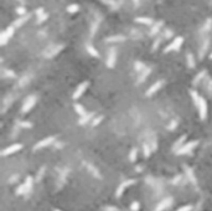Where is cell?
<instances>
[{"label": "cell", "mask_w": 212, "mask_h": 211, "mask_svg": "<svg viewBox=\"0 0 212 211\" xmlns=\"http://www.w3.org/2000/svg\"><path fill=\"white\" fill-rule=\"evenodd\" d=\"M184 44V37L182 36H177L175 37L173 41H171L164 50L165 54H167V52H171V51H175V50H179L181 47V45Z\"/></svg>", "instance_id": "cell-1"}, {"label": "cell", "mask_w": 212, "mask_h": 211, "mask_svg": "<svg viewBox=\"0 0 212 211\" xmlns=\"http://www.w3.org/2000/svg\"><path fill=\"white\" fill-rule=\"evenodd\" d=\"M198 146V140H192V142H189L186 144H184V146L176 152L177 155H182V154H187V153H191L192 149H195L196 147Z\"/></svg>", "instance_id": "cell-2"}, {"label": "cell", "mask_w": 212, "mask_h": 211, "mask_svg": "<svg viewBox=\"0 0 212 211\" xmlns=\"http://www.w3.org/2000/svg\"><path fill=\"white\" fill-rule=\"evenodd\" d=\"M12 35H14V26H8V28L3 31L2 36H0V44H2L3 46L6 45Z\"/></svg>", "instance_id": "cell-3"}, {"label": "cell", "mask_w": 212, "mask_h": 211, "mask_svg": "<svg viewBox=\"0 0 212 211\" xmlns=\"http://www.w3.org/2000/svg\"><path fill=\"white\" fill-rule=\"evenodd\" d=\"M36 103V97L35 96H29V97H26L24 104H22V108H21V112L22 113H28L34 106Z\"/></svg>", "instance_id": "cell-4"}, {"label": "cell", "mask_w": 212, "mask_h": 211, "mask_svg": "<svg viewBox=\"0 0 212 211\" xmlns=\"http://www.w3.org/2000/svg\"><path fill=\"white\" fill-rule=\"evenodd\" d=\"M197 109H198V116H200V118L204 121L206 119V117H207V102L205 98L201 97L200 99V103H198L197 106Z\"/></svg>", "instance_id": "cell-5"}, {"label": "cell", "mask_w": 212, "mask_h": 211, "mask_svg": "<svg viewBox=\"0 0 212 211\" xmlns=\"http://www.w3.org/2000/svg\"><path fill=\"white\" fill-rule=\"evenodd\" d=\"M21 149H22V144L21 143H15V144H12V146H9L8 148H5L2 152V155L3 156H8V155L14 154V153H16V152H19Z\"/></svg>", "instance_id": "cell-6"}, {"label": "cell", "mask_w": 212, "mask_h": 211, "mask_svg": "<svg viewBox=\"0 0 212 211\" xmlns=\"http://www.w3.org/2000/svg\"><path fill=\"white\" fill-rule=\"evenodd\" d=\"M88 86H89V81H84V82H82L81 85H79V86L76 88L75 93H73V99H78L79 97H81V96L84 93V91L88 88Z\"/></svg>", "instance_id": "cell-7"}, {"label": "cell", "mask_w": 212, "mask_h": 211, "mask_svg": "<svg viewBox=\"0 0 212 211\" xmlns=\"http://www.w3.org/2000/svg\"><path fill=\"white\" fill-rule=\"evenodd\" d=\"M55 137H47V138H45V139H42V140H40L38 143H36L35 144V147H34V150H38V149H41V148H45V147H47V146H50V144H52L55 142Z\"/></svg>", "instance_id": "cell-8"}, {"label": "cell", "mask_w": 212, "mask_h": 211, "mask_svg": "<svg viewBox=\"0 0 212 211\" xmlns=\"http://www.w3.org/2000/svg\"><path fill=\"white\" fill-rule=\"evenodd\" d=\"M164 86V81L163 80H160V81H156L153 86H150L149 87V89L147 91V93H145V96H147V97H149V96H153L154 93H156V92L159 91V89H160L161 87Z\"/></svg>", "instance_id": "cell-9"}, {"label": "cell", "mask_w": 212, "mask_h": 211, "mask_svg": "<svg viewBox=\"0 0 212 211\" xmlns=\"http://www.w3.org/2000/svg\"><path fill=\"white\" fill-rule=\"evenodd\" d=\"M115 61H117V52L114 49L109 50V54H108V59H107V67L109 69H113L115 66Z\"/></svg>", "instance_id": "cell-10"}, {"label": "cell", "mask_w": 212, "mask_h": 211, "mask_svg": "<svg viewBox=\"0 0 212 211\" xmlns=\"http://www.w3.org/2000/svg\"><path fill=\"white\" fill-rule=\"evenodd\" d=\"M133 184H135V180L134 179H130V180H127V181H124V183H122L121 185L118 186V189H117V197H121L122 195H123V191H124V189L128 186V185H133Z\"/></svg>", "instance_id": "cell-11"}, {"label": "cell", "mask_w": 212, "mask_h": 211, "mask_svg": "<svg viewBox=\"0 0 212 211\" xmlns=\"http://www.w3.org/2000/svg\"><path fill=\"white\" fill-rule=\"evenodd\" d=\"M171 203H173V199H171V197H166V199H164L163 201H160V203L157 204V206L155 207L154 211H163V210H165L167 206H170Z\"/></svg>", "instance_id": "cell-12"}, {"label": "cell", "mask_w": 212, "mask_h": 211, "mask_svg": "<svg viewBox=\"0 0 212 211\" xmlns=\"http://www.w3.org/2000/svg\"><path fill=\"white\" fill-rule=\"evenodd\" d=\"M150 72H151V69L150 67H145L141 72H139V76H138V82H137V85H139V83H141V82H144V80L147 78L149 75H150Z\"/></svg>", "instance_id": "cell-13"}, {"label": "cell", "mask_w": 212, "mask_h": 211, "mask_svg": "<svg viewBox=\"0 0 212 211\" xmlns=\"http://www.w3.org/2000/svg\"><path fill=\"white\" fill-rule=\"evenodd\" d=\"M208 39H206V40L204 41V44H202V46H201V49H200V52H198V57L200 59H204L205 57V55H206V52H207V50H208Z\"/></svg>", "instance_id": "cell-14"}, {"label": "cell", "mask_w": 212, "mask_h": 211, "mask_svg": "<svg viewBox=\"0 0 212 211\" xmlns=\"http://www.w3.org/2000/svg\"><path fill=\"white\" fill-rule=\"evenodd\" d=\"M92 119H93V113H87V114H84V116H82L81 118H79L78 124L83 126V124L88 123V122H89V121H92Z\"/></svg>", "instance_id": "cell-15"}, {"label": "cell", "mask_w": 212, "mask_h": 211, "mask_svg": "<svg viewBox=\"0 0 212 211\" xmlns=\"http://www.w3.org/2000/svg\"><path fill=\"white\" fill-rule=\"evenodd\" d=\"M185 139H186V136H181L176 142H175V144L173 146V150L176 153L181 147H182V144H184V142H185Z\"/></svg>", "instance_id": "cell-16"}, {"label": "cell", "mask_w": 212, "mask_h": 211, "mask_svg": "<svg viewBox=\"0 0 212 211\" xmlns=\"http://www.w3.org/2000/svg\"><path fill=\"white\" fill-rule=\"evenodd\" d=\"M75 111H76V113L79 116V117H82V116H84V114H87V112H86V109H84V107L82 104H79V103H75Z\"/></svg>", "instance_id": "cell-17"}, {"label": "cell", "mask_w": 212, "mask_h": 211, "mask_svg": "<svg viewBox=\"0 0 212 211\" xmlns=\"http://www.w3.org/2000/svg\"><path fill=\"white\" fill-rule=\"evenodd\" d=\"M125 37L123 35H115V36H111V37H107L105 41L107 42H118V41H124Z\"/></svg>", "instance_id": "cell-18"}, {"label": "cell", "mask_w": 212, "mask_h": 211, "mask_svg": "<svg viewBox=\"0 0 212 211\" xmlns=\"http://www.w3.org/2000/svg\"><path fill=\"white\" fill-rule=\"evenodd\" d=\"M86 49H87V52L91 55V56H93V57H99V52L92 46V45H89V44H87V46H86Z\"/></svg>", "instance_id": "cell-19"}, {"label": "cell", "mask_w": 212, "mask_h": 211, "mask_svg": "<svg viewBox=\"0 0 212 211\" xmlns=\"http://www.w3.org/2000/svg\"><path fill=\"white\" fill-rule=\"evenodd\" d=\"M161 26H163V21H159V22H156V24L153 26V28H151V31H150V36H154V35H156L159 31H160Z\"/></svg>", "instance_id": "cell-20"}, {"label": "cell", "mask_w": 212, "mask_h": 211, "mask_svg": "<svg viewBox=\"0 0 212 211\" xmlns=\"http://www.w3.org/2000/svg\"><path fill=\"white\" fill-rule=\"evenodd\" d=\"M191 97H192V99H194V103H195V106L197 107L198 106V103H200V99H201V97H200V95H198V92L197 91H195V89H191Z\"/></svg>", "instance_id": "cell-21"}, {"label": "cell", "mask_w": 212, "mask_h": 211, "mask_svg": "<svg viewBox=\"0 0 212 211\" xmlns=\"http://www.w3.org/2000/svg\"><path fill=\"white\" fill-rule=\"evenodd\" d=\"M30 16L26 14V15H24V16H20L18 20H15V22H14V26H16V28H19V26H22L25 22H26V20H28Z\"/></svg>", "instance_id": "cell-22"}, {"label": "cell", "mask_w": 212, "mask_h": 211, "mask_svg": "<svg viewBox=\"0 0 212 211\" xmlns=\"http://www.w3.org/2000/svg\"><path fill=\"white\" fill-rule=\"evenodd\" d=\"M186 60H187V66H189V67H190V69H195L196 62H195L194 55L191 54V52H189V54L186 55Z\"/></svg>", "instance_id": "cell-23"}, {"label": "cell", "mask_w": 212, "mask_h": 211, "mask_svg": "<svg viewBox=\"0 0 212 211\" xmlns=\"http://www.w3.org/2000/svg\"><path fill=\"white\" fill-rule=\"evenodd\" d=\"M87 169L89 170V173L92 174V175H93V176H96V178H99L101 179V173H99V171L93 166V165H92V164H88L87 165Z\"/></svg>", "instance_id": "cell-24"}, {"label": "cell", "mask_w": 212, "mask_h": 211, "mask_svg": "<svg viewBox=\"0 0 212 211\" xmlns=\"http://www.w3.org/2000/svg\"><path fill=\"white\" fill-rule=\"evenodd\" d=\"M32 184H34V179H32L31 176H28V178H26V180H25L26 193H29V191H31V189H32Z\"/></svg>", "instance_id": "cell-25"}, {"label": "cell", "mask_w": 212, "mask_h": 211, "mask_svg": "<svg viewBox=\"0 0 212 211\" xmlns=\"http://www.w3.org/2000/svg\"><path fill=\"white\" fill-rule=\"evenodd\" d=\"M185 171H186V174H187L189 179L191 180V183L196 184V178H195V175H194V171H192V169H191V168H189V166H185Z\"/></svg>", "instance_id": "cell-26"}, {"label": "cell", "mask_w": 212, "mask_h": 211, "mask_svg": "<svg viewBox=\"0 0 212 211\" xmlns=\"http://www.w3.org/2000/svg\"><path fill=\"white\" fill-rule=\"evenodd\" d=\"M135 21L139 22V24H144V25H151L153 24V20L150 18H135Z\"/></svg>", "instance_id": "cell-27"}, {"label": "cell", "mask_w": 212, "mask_h": 211, "mask_svg": "<svg viewBox=\"0 0 212 211\" xmlns=\"http://www.w3.org/2000/svg\"><path fill=\"white\" fill-rule=\"evenodd\" d=\"M137 155H138V149L137 148H133L129 153V160L130 162H135L137 160Z\"/></svg>", "instance_id": "cell-28"}, {"label": "cell", "mask_w": 212, "mask_h": 211, "mask_svg": "<svg viewBox=\"0 0 212 211\" xmlns=\"http://www.w3.org/2000/svg\"><path fill=\"white\" fill-rule=\"evenodd\" d=\"M67 11L71 12V14H75V12L79 11V5L78 4H71L67 6Z\"/></svg>", "instance_id": "cell-29"}, {"label": "cell", "mask_w": 212, "mask_h": 211, "mask_svg": "<svg viewBox=\"0 0 212 211\" xmlns=\"http://www.w3.org/2000/svg\"><path fill=\"white\" fill-rule=\"evenodd\" d=\"M143 149H144V156H145V158H149L150 154H151V148H150V146L145 143L144 146H143Z\"/></svg>", "instance_id": "cell-30"}, {"label": "cell", "mask_w": 212, "mask_h": 211, "mask_svg": "<svg viewBox=\"0 0 212 211\" xmlns=\"http://www.w3.org/2000/svg\"><path fill=\"white\" fill-rule=\"evenodd\" d=\"M24 194H26V186H25V184H20V185L18 186V189H16V195H24Z\"/></svg>", "instance_id": "cell-31"}, {"label": "cell", "mask_w": 212, "mask_h": 211, "mask_svg": "<svg viewBox=\"0 0 212 211\" xmlns=\"http://www.w3.org/2000/svg\"><path fill=\"white\" fill-rule=\"evenodd\" d=\"M206 75V70H204V71H201V73L200 75H197L196 77H195V80H194V85L196 86V85H198V82H200L201 80H202V77Z\"/></svg>", "instance_id": "cell-32"}, {"label": "cell", "mask_w": 212, "mask_h": 211, "mask_svg": "<svg viewBox=\"0 0 212 211\" xmlns=\"http://www.w3.org/2000/svg\"><path fill=\"white\" fill-rule=\"evenodd\" d=\"M47 18H48V14H46V12H42L41 15L37 16V24H42Z\"/></svg>", "instance_id": "cell-33"}, {"label": "cell", "mask_w": 212, "mask_h": 211, "mask_svg": "<svg viewBox=\"0 0 212 211\" xmlns=\"http://www.w3.org/2000/svg\"><path fill=\"white\" fill-rule=\"evenodd\" d=\"M102 121H103V116H98V117H96V118H93V119H92V126L96 127V126H98Z\"/></svg>", "instance_id": "cell-34"}, {"label": "cell", "mask_w": 212, "mask_h": 211, "mask_svg": "<svg viewBox=\"0 0 212 211\" xmlns=\"http://www.w3.org/2000/svg\"><path fill=\"white\" fill-rule=\"evenodd\" d=\"M16 14L20 15V16L26 15V9H25L24 6H19V8H16Z\"/></svg>", "instance_id": "cell-35"}, {"label": "cell", "mask_w": 212, "mask_h": 211, "mask_svg": "<svg viewBox=\"0 0 212 211\" xmlns=\"http://www.w3.org/2000/svg\"><path fill=\"white\" fill-rule=\"evenodd\" d=\"M134 67H135V70H137L138 72H141V71L145 69V66H144L143 63H140V62H138V61H137V62H135V65H134Z\"/></svg>", "instance_id": "cell-36"}, {"label": "cell", "mask_w": 212, "mask_h": 211, "mask_svg": "<svg viewBox=\"0 0 212 211\" xmlns=\"http://www.w3.org/2000/svg\"><path fill=\"white\" fill-rule=\"evenodd\" d=\"M102 2L104 4H107V5H111V6H117L118 5V2L117 0H102Z\"/></svg>", "instance_id": "cell-37"}, {"label": "cell", "mask_w": 212, "mask_h": 211, "mask_svg": "<svg viewBox=\"0 0 212 211\" xmlns=\"http://www.w3.org/2000/svg\"><path fill=\"white\" fill-rule=\"evenodd\" d=\"M130 209H131V211H138V210L140 209V204H139L138 201H134V203H131V205H130Z\"/></svg>", "instance_id": "cell-38"}, {"label": "cell", "mask_w": 212, "mask_h": 211, "mask_svg": "<svg viewBox=\"0 0 212 211\" xmlns=\"http://www.w3.org/2000/svg\"><path fill=\"white\" fill-rule=\"evenodd\" d=\"M62 49H63V45H61V46H57V47L54 50V52H50V55H48V56H50V57H52V56L57 55V54H58V52H60Z\"/></svg>", "instance_id": "cell-39"}, {"label": "cell", "mask_w": 212, "mask_h": 211, "mask_svg": "<svg viewBox=\"0 0 212 211\" xmlns=\"http://www.w3.org/2000/svg\"><path fill=\"white\" fill-rule=\"evenodd\" d=\"M212 28V19H208L207 21H206V24H205V28H204V30L205 31H207V30H210Z\"/></svg>", "instance_id": "cell-40"}, {"label": "cell", "mask_w": 212, "mask_h": 211, "mask_svg": "<svg viewBox=\"0 0 212 211\" xmlns=\"http://www.w3.org/2000/svg\"><path fill=\"white\" fill-rule=\"evenodd\" d=\"M19 126L22 127V128H31L32 123H30V122H19Z\"/></svg>", "instance_id": "cell-41"}, {"label": "cell", "mask_w": 212, "mask_h": 211, "mask_svg": "<svg viewBox=\"0 0 212 211\" xmlns=\"http://www.w3.org/2000/svg\"><path fill=\"white\" fill-rule=\"evenodd\" d=\"M44 173H45V166H42L41 168V170H38V173H37V180H41L42 179V176H44Z\"/></svg>", "instance_id": "cell-42"}, {"label": "cell", "mask_w": 212, "mask_h": 211, "mask_svg": "<svg viewBox=\"0 0 212 211\" xmlns=\"http://www.w3.org/2000/svg\"><path fill=\"white\" fill-rule=\"evenodd\" d=\"M161 40H163V37H157V39H156L155 42H154V45H153V50H156V49H157V46L160 45Z\"/></svg>", "instance_id": "cell-43"}, {"label": "cell", "mask_w": 212, "mask_h": 211, "mask_svg": "<svg viewBox=\"0 0 212 211\" xmlns=\"http://www.w3.org/2000/svg\"><path fill=\"white\" fill-rule=\"evenodd\" d=\"M191 209H192V206H191V205H186V206H182V207L177 209L176 211H191Z\"/></svg>", "instance_id": "cell-44"}, {"label": "cell", "mask_w": 212, "mask_h": 211, "mask_svg": "<svg viewBox=\"0 0 212 211\" xmlns=\"http://www.w3.org/2000/svg\"><path fill=\"white\" fill-rule=\"evenodd\" d=\"M176 124H177V122H176V121H173V122H171V124H170V126H169L167 128H169L170 130H173V129H174V128L176 127Z\"/></svg>", "instance_id": "cell-45"}, {"label": "cell", "mask_w": 212, "mask_h": 211, "mask_svg": "<svg viewBox=\"0 0 212 211\" xmlns=\"http://www.w3.org/2000/svg\"><path fill=\"white\" fill-rule=\"evenodd\" d=\"M171 35H173V31H171V30H167L166 32H165V39H169V37H171Z\"/></svg>", "instance_id": "cell-46"}, {"label": "cell", "mask_w": 212, "mask_h": 211, "mask_svg": "<svg viewBox=\"0 0 212 211\" xmlns=\"http://www.w3.org/2000/svg\"><path fill=\"white\" fill-rule=\"evenodd\" d=\"M42 12H44V9H42V8H40V9H37V10H36V15L38 16V15H41Z\"/></svg>", "instance_id": "cell-47"}, {"label": "cell", "mask_w": 212, "mask_h": 211, "mask_svg": "<svg viewBox=\"0 0 212 211\" xmlns=\"http://www.w3.org/2000/svg\"><path fill=\"white\" fill-rule=\"evenodd\" d=\"M18 178H19V175H18V174H15V175H14V176H12L11 179H9V183H12V181H15V180H16Z\"/></svg>", "instance_id": "cell-48"}, {"label": "cell", "mask_w": 212, "mask_h": 211, "mask_svg": "<svg viewBox=\"0 0 212 211\" xmlns=\"http://www.w3.org/2000/svg\"><path fill=\"white\" fill-rule=\"evenodd\" d=\"M180 179H181V176H176L174 180H173V184L175 185V184H177V181H180Z\"/></svg>", "instance_id": "cell-49"}, {"label": "cell", "mask_w": 212, "mask_h": 211, "mask_svg": "<svg viewBox=\"0 0 212 211\" xmlns=\"http://www.w3.org/2000/svg\"><path fill=\"white\" fill-rule=\"evenodd\" d=\"M105 211H118V210L114 209V207H107V209H105Z\"/></svg>", "instance_id": "cell-50"}, {"label": "cell", "mask_w": 212, "mask_h": 211, "mask_svg": "<svg viewBox=\"0 0 212 211\" xmlns=\"http://www.w3.org/2000/svg\"><path fill=\"white\" fill-rule=\"evenodd\" d=\"M133 2H134V5H135V6H138V5H139V3H140V0H133Z\"/></svg>", "instance_id": "cell-51"}, {"label": "cell", "mask_w": 212, "mask_h": 211, "mask_svg": "<svg viewBox=\"0 0 212 211\" xmlns=\"http://www.w3.org/2000/svg\"><path fill=\"white\" fill-rule=\"evenodd\" d=\"M210 59H211V60H212V52H211V55H210Z\"/></svg>", "instance_id": "cell-52"}, {"label": "cell", "mask_w": 212, "mask_h": 211, "mask_svg": "<svg viewBox=\"0 0 212 211\" xmlns=\"http://www.w3.org/2000/svg\"><path fill=\"white\" fill-rule=\"evenodd\" d=\"M54 211H61V210H58V209H55V210H54Z\"/></svg>", "instance_id": "cell-53"}, {"label": "cell", "mask_w": 212, "mask_h": 211, "mask_svg": "<svg viewBox=\"0 0 212 211\" xmlns=\"http://www.w3.org/2000/svg\"><path fill=\"white\" fill-rule=\"evenodd\" d=\"M20 2H22V0H20Z\"/></svg>", "instance_id": "cell-54"}]
</instances>
